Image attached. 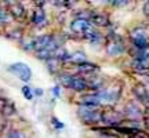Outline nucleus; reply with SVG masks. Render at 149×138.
I'll use <instances>...</instances> for the list:
<instances>
[{
	"label": "nucleus",
	"instance_id": "obj_1",
	"mask_svg": "<svg viewBox=\"0 0 149 138\" xmlns=\"http://www.w3.org/2000/svg\"><path fill=\"white\" fill-rule=\"evenodd\" d=\"M77 115L83 120V123H87V124H95V123L102 122V112L97 111L94 108L79 106Z\"/></svg>",
	"mask_w": 149,
	"mask_h": 138
},
{
	"label": "nucleus",
	"instance_id": "obj_2",
	"mask_svg": "<svg viewBox=\"0 0 149 138\" xmlns=\"http://www.w3.org/2000/svg\"><path fill=\"white\" fill-rule=\"evenodd\" d=\"M8 72H11L14 76H17L18 79L25 82V83L31 82V79H32V69L29 68V65L25 64V62L11 64L8 66Z\"/></svg>",
	"mask_w": 149,
	"mask_h": 138
},
{
	"label": "nucleus",
	"instance_id": "obj_3",
	"mask_svg": "<svg viewBox=\"0 0 149 138\" xmlns=\"http://www.w3.org/2000/svg\"><path fill=\"white\" fill-rule=\"evenodd\" d=\"M95 97L101 104H115L120 97V89H101L95 93Z\"/></svg>",
	"mask_w": 149,
	"mask_h": 138
},
{
	"label": "nucleus",
	"instance_id": "obj_4",
	"mask_svg": "<svg viewBox=\"0 0 149 138\" xmlns=\"http://www.w3.org/2000/svg\"><path fill=\"white\" fill-rule=\"evenodd\" d=\"M70 29H72V32H74V33L84 35L86 32H88L91 29V24L87 18L79 17V18H76V20H73V21L70 22Z\"/></svg>",
	"mask_w": 149,
	"mask_h": 138
},
{
	"label": "nucleus",
	"instance_id": "obj_5",
	"mask_svg": "<svg viewBox=\"0 0 149 138\" xmlns=\"http://www.w3.org/2000/svg\"><path fill=\"white\" fill-rule=\"evenodd\" d=\"M123 120V115L116 111H108L102 113V123L109 124V126H117Z\"/></svg>",
	"mask_w": 149,
	"mask_h": 138
},
{
	"label": "nucleus",
	"instance_id": "obj_6",
	"mask_svg": "<svg viewBox=\"0 0 149 138\" xmlns=\"http://www.w3.org/2000/svg\"><path fill=\"white\" fill-rule=\"evenodd\" d=\"M124 113H126V116H127L130 120H133V122H135L137 119H141V117H142V109L139 108L138 102H134V101L126 105Z\"/></svg>",
	"mask_w": 149,
	"mask_h": 138
},
{
	"label": "nucleus",
	"instance_id": "obj_7",
	"mask_svg": "<svg viewBox=\"0 0 149 138\" xmlns=\"http://www.w3.org/2000/svg\"><path fill=\"white\" fill-rule=\"evenodd\" d=\"M69 89L70 90H73V91H77V93L86 91V90H88V82H87L84 77H80V76H72Z\"/></svg>",
	"mask_w": 149,
	"mask_h": 138
},
{
	"label": "nucleus",
	"instance_id": "obj_8",
	"mask_svg": "<svg viewBox=\"0 0 149 138\" xmlns=\"http://www.w3.org/2000/svg\"><path fill=\"white\" fill-rule=\"evenodd\" d=\"M51 40H53V36H51V35H42V36L36 37V39L33 40V50H36L37 53L42 51V50H44V48L51 43Z\"/></svg>",
	"mask_w": 149,
	"mask_h": 138
},
{
	"label": "nucleus",
	"instance_id": "obj_9",
	"mask_svg": "<svg viewBox=\"0 0 149 138\" xmlns=\"http://www.w3.org/2000/svg\"><path fill=\"white\" fill-rule=\"evenodd\" d=\"M107 53L108 55H111V57H119V55H122L124 53V46H123L122 42H112L109 43L107 46Z\"/></svg>",
	"mask_w": 149,
	"mask_h": 138
},
{
	"label": "nucleus",
	"instance_id": "obj_10",
	"mask_svg": "<svg viewBox=\"0 0 149 138\" xmlns=\"http://www.w3.org/2000/svg\"><path fill=\"white\" fill-rule=\"evenodd\" d=\"M88 21H90V24L95 25V26H107L109 24V18L104 13H94V14H91Z\"/></svg>",
	"mask_w": 149,
	"mask_h": 138
},
{
	"label": "nucleus",
	"instance_id": "obj_11",
	"mask_svg": "<svg viewBox=\"0 0 149 138\" xmlns=\"http://www.w3.org/2000/svg\"><path fill=\"white\" fill-rule=\"evenodd\" d=\"M32 24L33 25H36V26L42 28L46 24H47V17H46V13L40 8H37V10L33 11V15H32Z\"/></svg>",
	"mask_w": 149,
	"mask_h": 138
},
{
	"label": "nucleus",
	"instance_id": "obj_12",
	"mask_svg": "<svg viewBox=\"0 0 149 138\" xmlns=\"http://www.w3.org/2000/svg\"><path fill=\"white\" fill-rule=\"evenodd\" d=\"M77 70L83 75H93L100 70V66L97 64H91V62H87V61H86L83 64L77 65Z\"/></svg>",
	"mask_w": 149,
	"mask_h": 138
},
{
	"label": "nucleus",
	"instance_id": "obj_13",
	"mask_svg": "<svg viewBox=\"0 0 149 138\" xmlns=\"http://www.w3.org/2000/svg\"><path fill=\"white\" fill-rule=\"evenodd\" d=\"M134 94L137 95L138 101H142V102H146V100H148V97H149L148 90L145 89L144 86H137L134 89Z\"/></svg>",
	"mask_w": 149,
	"mask_h": 138
},
{
	"label": "nucleus",
	"instance_id": "obj_14",
	"mask_svg": "<svg viewBox=\"0 0 149 138\" xmlns=\"http://www.w3.org/2000/svg\"><path fill=\"white\" fill-rule=\"evenodd\" d=\"M84 37L88 40L90 43H98L100 40H101V35H100V32L98 31H94V29H90L88 32L84 33Z\"/></svg>",
	"mask_w": 149,
	"mask_h": 138
},
{
	"label": "nucleus",
	"instance_id": "obj_15",
	"mask_svg": "<svg viewBox=\"0 0 149 138\" xmlns=\"http://www.w3.org/2000/svg\"><path fill=\"white\" fill-rule=\"evenodd\" d=\"M130 36H131L133 40H138V39L148 37V35H146V31H145L144 28H135V29H133V31L130 32Z\"/></svg>",
	"mask_w": 149,
	"mask_h": 138
},
{
	"label": "nucleus",
	"instance_id": "obj_16",
	"mask_svg": "<svg viewBox=\"0 0 149 138\" xmlns=\"http://www.w3.org/2000/svg\"><path fill=\"white\" fill-rule=\"evenodd\" d=\"M70 61H73V62H76V64H83V62H86V54L83 53V51H77V53H74L70 55Z\"/></svg>",
	"mask_w": 149,
	"mask_h": 138
},
{
	"label": "nucleus",
	"instance_id": "obj_17",
	"mask_svg": "<svg viewBox=\"0 0 149 138\" xmlns=\"http://www.w3.org/2000/svg\"><path fill=\"white\" fill-rule=\"evenodd\" d=\"M21 91H22V95L25 97L28 101H32L33 100V95H35V94H33V90L29 87V86H24L21 89Z\"/></svg>",
	"mask_w": 149,
	"mask_h": 138
},
{
	"label": "nucleus",
	"instance_id": "obj_18",
	"mask_svg": "<svg viewBox=\"0 0 149 138\" xmlns=\"http://www.w3.org/2000/svg\"><path fill=\"white\" fill-rule=\"evenodd\" d=\"M11 13L15 17H22L25 14V10H24V7H22L21 4H14L13 8H11Z\"/></svg>",
	"mask_w": 149,
	"mask_h": 138
},
{
	"label": "nucleus",
	"instance_id": "obj_19",
	"mask_svg": "<svg viewBox=\"0 0 149 138\" xmlns=\"http://www.w3.org/2000/svg\"><path fill=\"white\" fill-rule=\"evenodd\" d=\"M6 138H26V137H25V134L22 133V131H19V130H14V131H11Z\"/></svg>",
	"mask_w": 149,
	"mask_h": 138
},
{
	"label": "nucleus",
	"instance_id": "obj_20",
	"mask_svg": "<svg viewBox=\"0 0 149 138\" xmlns=\"http://www.w3.org/2000/svg\"><path fill=\"white\" fill-rule=\"evenodd\" d=\"M51 124H53V126L57 128V130H61V128H64V123H61L58 119H57V117H51Z\"/></svg>",
	"mask_w": 149,
	"mask_h": 138
},
{
	"label": "nucleus",
	"instance_id": "obj_21",
	"mask_svg": "<svg viewBox=\"0 0 149 138\" xmlns=\"http://www.w3.org/2000/svg\"><path fill=\"white\" fill-rule=\"evenodd\" d=\"M142 11H144V14L146 17H149V1L144 3V7H142Z\"/></svg>",
	"mask_w": 149,
	"mask_h": 138
},
{
	"label": "nucleus",
	"instance_id": "obj_22",
	"mask_svg": "<svg viewBox=\"0 0 149 138\" xmlns=\"http://www.w3.org/2000/svg\"><path fill=\"white\" fill-rule=\"evenodd\" d=\"M51 91H53V94L55 97H59V95H61V91H59V87H58V86L53 87V90H51Z\"/></svg>",
	"mask_w": 149,
	"mask_h": 138
},
{
	"label": "nucleus",
	"instance_id": "obj_23",
	"mask_svg": "<svg viewBox=\"0 0 149 138\" xmlns=\"http://www.w3.org/2000/svg\"><path fill=\"white\" fill-rule=\"evenodd\" d=\"M112 4L116 6V7H120V6H126V4H128V1H126V0H124V1H113Z\"/></svg>",
	"mask_w": 149,
	"mask_h": 138
},
{
	"label": "nucleus",
	"instance_id": "obj_24",
	"mask_svg": "<svg viewBox=\"0 0 149 138\" xmlns=\"http://www.w3.org/2000/svg\"><path fill=\"white\" fill-rule=\"evenodd\" d=\"M6 20H7V14H6V11L0 8V21H6Z\"/></svg>",
	"mask_w": 149,
	"mask_h": 138
},
{
	"label": "nucleus",
	"instance_id": "obj_25",
	"mask_svg": "<svg viewBox=\"0 0 149 138\" xmlns=\"http://www.w3.org/2000/svg\"><path fill=\"white\" fill-rule=\"evenodd\" d=\"M33 94H36V95H43V90L42 89H35Z\"/></svg>",
	"mask_w": 149,
	"mask_h": 138
},
{
	"label": "nucleus",
	"instance_id": "obj_26",
	"mask_svg": "<svg viewBox=\"0 0 149 138\" xmlns=\"http://www.w3.org/2000/svg\"><path fill=\"white\" fill-rule=\"evenodd\" d=\"M145 128L149 131V117H148V119H145Z\"/></svg>",
	"mask_w": 149,
	"mask_h": 138
},
{
	"label": "nucleus",
	"instance_id": "obj_27",
	"mask_svg": "<svg viewBox=\"0 0 149 138\" xmlns=\"http://www.w3.org/2000/svg\"><path fill=\"white\" fill-rule=\"evenodd\" d=\"M146 106H148V112H149V97H148V100H146Z\"/></svg>",
	"mask_w": 149,
	"mask_h": 138
},
{
	"label": "nucleus",
	"instance_id": "obj_28",
	"mask_svg": "<svg viewBox=\"0 0 149 138\" xmlns=\"http://www.w3.org/2000/svg\"><path fill=\"white\" fill-rule=\"evenodd\" d=\"M100 138H111V137H108V135H102V137H100Z\"/></svg>",
	"mask_w": 149,
	"mask_h": 138
}]
</instances>
